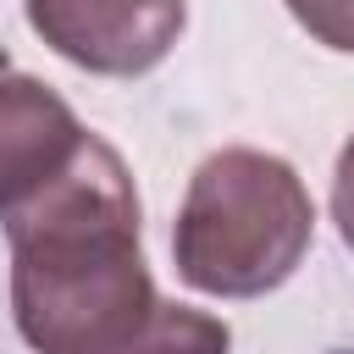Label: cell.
Returning <instances> with one entry per match:
<instances>
[{"mask_svg": "<svg viewBox=\"0 0 354 354\" xmlns=\"http://www.w3.org/2000/svg\"><path fill=\"white\" fill-rule=\"evenodd\" d=\"M83 133L88 127L55 88L22 72H0V216L22 205L50 171H61Z\"/></svg>", "mask_w": 354, "mask_h": 354, "instance_id": "277c9868", "label": "cell"}, {"mask_svg": "<svg viewBox=\"0 0 354 354\" xmlns=\"http://www.w3.org/2000/svg\"><path fill=\"white\" fill-rule=\"evenodd\" d=\"M282 6L293 11V22L315 44H326L337 55H354V0H282Z\"/></svg>", "mask_w": 354, "mask_h": 354, "instance_id": "5b68a950", "label": "cell"}, {"mask_svg": "<svg viewBox=\"0 0 354 354\" xmlns=\"http://www.w3.org/2000/svg\"><path fill=\"white\" fill-rule=\"evenodd\" d=\"M11 315L33 354H227L221 315L160 299L138 254V194L127 160L83 133L6 216Z\"/></svg>", "mask_w": 354, "mask_h": 354, "instance_id": "6da1fadb", "label": "cell"}, {"mask_svg": "<svg viewBox=\"0 0 354 354\" xmlns=\"http://www.w3.org/2000/svg\"><path fill=\"white\" fill-rule=\"evenodd\" d=\"M33 33L94 77L160 66L188 22V0H28Z\"/></svg>", "mask_w": 354, "mask_h": 354, "instance_id": "3957f363", "label": "cell"}, {"mask_svg": "<svg viewBox=\"0 0 354 354\" xmlns=\"http://www.w3.org/2000/svg\"><path fill=\"white\" fill-rule=\"evenodd\" d=\"M0 72H6V44H0Z\"/></svg>", "mask_w": 354, "mask_h": 354, "instance_id": "52a82bcc", "label": "cell"}, {"mask_svg": "<svg viewBox=\"0 0 354 354\" xmlns=\"http://www.w3.org/2000/svg\"><path fill=\"white\" fill-rule=\"evenodd\" d=\"M315 238V199L304 177L266 149H216L188 177L171 260L194 293L260 299L282 288Z\"/></svg>", "mask_w": 354, "mask_h": 354, "instance_id": "7a4b0ae2", "label": "cell"}, {"mask_svg": "<svg viewBox=\"0 0 354 354\" xmlns=\"http://www.w3.org/2000/svg\"><path fill=\"white\" fill-rule=\"evenodd\" d=\"M332 221H337L343 243L354 249V138L343 144V155H337V171H332Z\"/></svg>", "mask_w": 354, "mask_h": 354, "instance_id": "8992f818", "label": "cell"}]
</instances>
